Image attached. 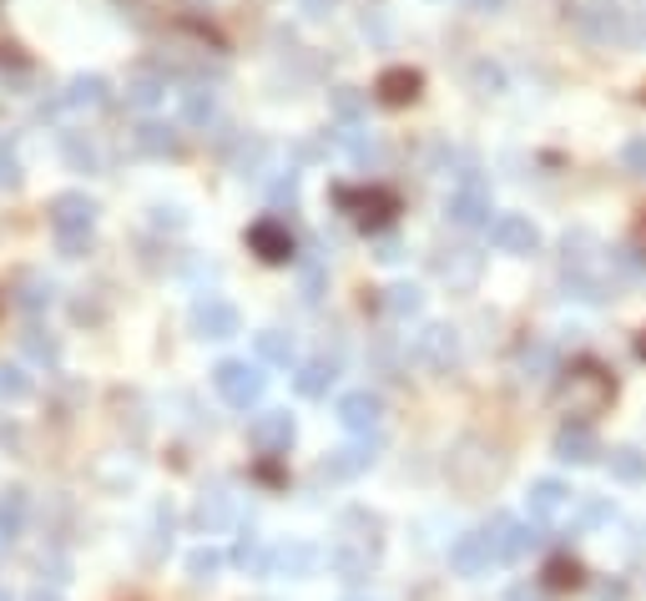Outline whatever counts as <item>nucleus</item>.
<instances>
[{"label": "nucleus", "mask_w": 646, "mask_h": 601, "mask_svg": "<svg viewBox=\"0 0 646 601\" xmlns=\"http://www.w3.org/2000/svg\"><path fill=\"white\" fill-rule=\"evenodd\" d=\"M384 551V520L364 505H348L334 526V546H329V571L338 581H369Z\"/></svg>", "instance_id": "nucleus-1"}, {"label": "nucleus", "mask_w": 646, "mask_h": 601, "mask_svg": "<svg viewBox=\"0 0 646 601\" xmlns=\"http://www.w3.org/2000/svg\"><path fill=\"white\" fill-rule=\"evenodd\" d=\"M96 197H86V193H56L51 197V207H46V217H51V233H56V248L66 253V258H82V253H91V228H96Z\"/></svg>", "instance_id": "nucleus-2"}, {"label": "nucleus", "mask_w": 646, "mask_h": 601, "mask_svg": "<svg viewBox=\"0 0 646 601\" xmlns=\"http://www.w3.org/2000/svg\"><path fill=\"white\" fill-rule=\"evenodd\" d=\"M611 389H616L611 374H601L596 364H581V369H571V379L561 385V409L575 415V425H586L611 405Z\"/></svg>", "instance_id": "nucleus-3"}, {"label": "nucleus", "mask_w": 646, "mask_h": 601, "mask_svg": "<svg viewBox=\"0 0 646 601\" xmlns=\"http://www.w3.org/2000/svg\"><path fill=\"white\" fill-rule=\"evenodd\" d=\"M213 389L223 395V405H233V409H252L258 399H263V389H268V374H263V364L223 359V364L213 369Z\"/></svg>", "instance_id": "nucleus-4"}, {"label": "nucleus", "mask_w": 646, "mask_h": 601, "mask_svg": "<svg viewBox=\"0 0 646 601\" xmlns=\"http://www.w3.org/2000/svg\"><path fill=\"white\" fill-rule=\"evenodd\" d=\"M187 324L197 339H233V334H243V313H238V303H228L223 293H203V299L192 303Z\"/></svg>", "instance_id": "nucleus-5"}, {"label": "nucleus", "mask_w": 646, "mask_h": 601, "mask_svg": "<svg viewBox=\"0 0 646 601\" xmlns=\"http://www.w3.org/2000/svg\"><path fill=\"white\" fill-rule=\"evenodd\" d=\"M248 440H252V450H258V455H288V450H293V440H299V425H293V415H288V409H263V415H252Z\"/></svg>", "instance_id": "nucleus-6"}, {"label": "nucleus", "mask_w": 646, "mask_h": 601, "mask_svg": "<svg viewBox=\"0 0 646 601\" xmlns=\"http://www.w3.org/2000/svg\"><path fill=\"white\" fill-rule=\"evenodd\" d=\"M444 213H450V223H460V228H491L495 223V207H491V187L480 178H465L450 193V203H444Z\"/></svg>", "instance_id": "nucleus-7"}, {"label": "nucleus", "mask_w": 646, "mask_h": 601, "mask_svg": "<svg viewBox=\"0 0 646 601\" xmlns=\"http://www.w3.org/2000/svg\"><path fill=\"white\" fill-rule=\"evenodd\" d=\"M374 460H379V440H374V434H354L348 446L329 450V460L319 465V475L323 481H354V475H364Z\"/></svg>", "instance_id": "nucleus-8"}, {"label": "nucleus", "mask_w": 646, "mask_h": 601, "mask_svg": "<svg viewBox=\"0 0 646 601\" xmlns=\"http://www.w3.org/2000/svg\"><path fill=\"white\" fill-rule=\"evenodd\" d=\"M581 31H586L596 46H611V41H632V21H626L622 6H606V0H586L581 11H575Z\"/></svg>", "instance_id": "nucleus-9"}, {"label": "nucleus", "mask_w": 646, "mask_h": 601, "mask_svg": "<svg viewBox=\"0 0 646 601\" xmlns=\"http://www.w3.org/2000/svg\"><path fill=\"white\" fill-rule=\"evenodd\" d=\"M485 536H491V546H495V561H520L526 551H536V546L546 541L536 526H526V520H510V516H491Z\"/></svg>", "instance_id": "nucleus-10"}, {"label": "nucleus", "mask_w": 646, "mask_h": 601, "mask_svg": "<svg viewBox=\"0 0 646 601\" xmlns=\"http://www.w3.org/2000/svg\"><path fill=\"white\" fill-rule=\"evenodd\" d=\"M334 203L344 207V213H354L364 223V228H379V223H389V213H395V193H384V187H334Z\"/></svg>", "instance_id": "nucleus-11"}, {"label": "nucleus", "mask_w": 646, "mask_h": 601, "mask_svg": "<svg viewBox=\"0 0 646 601\" xmlns=\"http://www.w3.org/2000/svg\"><path fill=\"white\" fill-rule=\"evenodd\" d=\"M491 243L510 258H530V253H540V228L526 213H500L491 223Z\"/></svg>", "instance_id": "nucleus-12"}, {"label": "nucleus", "mask_w": 646, "mask_h": 601, "mask_svg": "<svg viewBox=\"0 0 646 601\" xmlns=\"http://www.w3.org/2000/svg\"><path fill=\"white\" fill-rule=\"evenodd\" d=\"M338 425H344L348 434H374L384 420V399L374 395V389H348L344 399H338Z\"/></svg>", "instance_id": "nucleus-13"}, {"label": "nucleus", "mask_w": 646, "mask_h": 601, "mask_svg": "<svg viewBox=\"0 0 646 601\" xmlns=\"http://www.w3.org/2000/svg\"><path fill=\"white\" fill-rule=\"evenodd\" d=\"M450 566H455L460 577H485L491 566H500V561H495L491 536H485V526H480V530H465V536H455V546H450Z\"/></svg>", "instance_id": "nucleus-14"}, {"label": "nucleus", "mask_w": 646, "mask_h": 601, "mask_svg": "<svg viewBox=\"0 0 646 601\" xmlns=\"http://www.w3.org/2000/svg\"><path fill=\"white\" fill-rule=\"evenodd\" d=\"M248 248L263 258V264H288L293 258V233H288L283 217H258L248 228Z\"/></svg>", "instance_id": "nucleus-15"}, {"label": "nucleus", "mask_w": 646, "mask_h": 601, "mask_svg": "<svg viewBox=\"0 0 646 601\" xmlns=\"http://www.w3.org/2000/svg\"><path fill=\"white\" fill-rule=\"evenodd\" d=\"M319 546H309V541H278L273 546V556H268V577H288V581H303V577H313L319 571Z\"/></svg>", "instance_id": "nucleus-16"}, {"label": "nucleus", "mask_w": 646, "mask_h": 601, "mask_svg": "<svg viewBox=\"0 0 646 601\" xmlns=\"http://www.w3.org/2000/svg\"><path fill=\"white\" fill-rule=\"evenodd\" d=\"M414 354L430 364V369H455L460 364V334L450 324H430L414 339Z\"/></svg>", "instance_id": "nucleus-17"}, {"label": "nucleus", "mask_w": 646, "mask_h": 601, "mask_svg": "<svg viewBox=\"0 0 646 601\" xmlns=\"http://www.w3.org/2000/svg\"><path fill=\"white\" fill-rule=\"evenodd\" d=\"M434 273H440L455 293L475 289V278H480V253H475V248H444L440 258H434Z\"/></svg>", "instance_id": "nucleus-18"}, {"label": "nucleus", "mask_w": 646, "mask_h": 601, "mask_svg": "<svg viewBox=\"0 0 646 601\" xmlns=\"http://www.w3.org/2000/svg\"><path fill=\"white\" fill-rule=\"evenodd\" d=\"M571 485L566 481H556V475H540L536 485H530V495H526V505H530V520H556L571 505Z\"/></svg>", "instance_id": "nucleus-19"}, {"label": "nucleus", "mask_w": 646, "mask_h": 601, "mask_svg": "<svg viewBox=\"0 0 646 601\" xmlns=\"http://www.w3.org/2000/svg\"><path fill=\"white\" fill-rule=\"evenodd\" d=\"M111 101V82L107 76H96V72H86V76H72L66 82V97H61V107H72V111H101Z\"/></svg>", "instance_id": "nucleus-20"}, {"label": "nucleus", "mask_w": 646, "mask_h": 601, "mask_svg": "<svg viewBox=\"0 0 646 601\" xmlns=\"http://www.w3.org/2000/svg\"><path fill=\"white\" fill-rule=\"evenodd\" d=\"M556 460H566V465H591L596 460V434H591V425H561L556 430Z\"/></svg>", "instance_id": "nucleus-21"}, {"label": "nucleus", "mask_w": 646, "mask_h": 601, "mask_svg": "<svg viewBox=\"0 0 646 601\" xmlns=\"http://www.w3.org/2000/svg\"><path fill=\"white\" fill-rule=\"evenodd\" d=\"M132 142H137V152H147V157H177L182 152L177 127H172V121H152V117L132 132Z\"/></svg>", "instance_id": "nucleus-22"}, {"label": "nucleus", "mask_w": 646, "mask_h": 601, "mask_svg": "<svg viewBox=\"0 0 646 601\" xmlns=\"http://www.w3.org/2000/svg\"><path fill=\"white\" fill-rule=\"evenodd\" d=\"M419 86H424V76H419V72H409V66H389V72L379 76V86H374V92H379L384 107H409V101L419 97Z\"/></svg>", "instance_id": "nucleus-23"}, {"label": "nucleus", "mask_w": 646, "mask_h": 601, "mask_svg": "<svg viewBox=\"0 0 646 601\" xmlns=\"http://www.w3.org/2000/svg\"><path fill=\"white\" fill-rule=\"evenodd\" d=\"M51 299H56V283H51V278H41V273H15V283H11V303H15V309L41 313V309H51Z\"/></svg>", "instance_id": "nucleus-24"}, {"label": "nucleus", "mask_w": 646, "mask_h": 601, "mask_svg": "<svg viewBox=\"0 0 646 601\" xmlns=\"http://www.w3.org/2000/svg\"><path fill=\"white\" fill-rule=\"evenodd\" d=\"M334 379H338L334 359H309V364H299V374H293V389H299L303 399H323L329 389H334Z\"/></svg>", "instance_id": "nucleus-25"}, {"label": "nucleus", "mask_w": 646, "mask_h": 601, "mask_svg": "<svg viewBox=\"0 0 646 601\" xmlns=\"http://www.w3.org/2000/svg\"><path fill=\"white\" fill-rule=\"evenodd\" d=\"M197 526H203V530L233 526V495H228V485H223V481L203 491V501H197Z\"/></svg>", "instance_id": "nucleus-26"}, {"label": "nucleus", "mask_w": 646, "mask_h": 601, "mask_svg": "<svg viewBox=\"0 0 646 601\" xmlns=\"http://www.w3.org/2000/svg\"><path fill=\"white\" fill-rule=\"evenodd\" d=\"M25 516H31V495H25V485H11L0 495V541H15L25 530Z\"/></svg>", "instance_id": "nucleus-27"}, {"label": "nucleus", "mask_w": 646, "mask_h": 601, "mask_svg": "<svg viewBox=\"0 0 646 601\" xmlns=\"http://www.w3.org/2000/svg\"><path fill=\"white\" fill-rule=\"evenodd\" d=\"M252 350H258V364H278V369H288V364L299 359L293 334H283V329H263V334H252Z\"/></svg>", "instance_id": "nucleus-28"}, {"label": "nucleus", "mask_w": 646, "mask_h": 601, "mask_svg": "<svg viewBox=\"0 0 646 601\" xmlns=\"http://www.w3.org/2000/svg\"><path fill=\"white\" fill-rule=\"evenodd\" d=\"M384 313L389 319H419L424 313V289H414V283H395V289H384Z\"/></svg>", "instance_id": "nucleus-29"}, {"label": "nucleus", "mask_w": 646, "mask_h": 601, "mask_svg": "<svg viewBox=\"0 0 646 601\" xmlns=\"http://www.w3.org/2000/svg\"><path fill=\"white\" fill-rule=\"evenodd\" d=\"M182 121H187V127L217 121V97L207 92V86H187V92H182Z\"/></svg>", "instance_id": "nucleus-30"}, {"label": "nucleus", "mask_w": 646, "mask_h": 601, "mask_svg": "<svg viewBox=\"0 0 646 601\" xmlns=\"http://www.w3.org/2000/svg\"><path fill=\"white\" fill-rule=\"evenodd\" d=\"M21 350L31 354L36 364H46V369H56V364H61V339L46 334V329H25V334H21Z\"/></svg>", "instance_id": "nucleus-31"}, {"label": "nucleus", "mask_w": 646, "mask_h": 601, "mask_svg": "<svg viewBox=\"0 0 646 601\" xmlns=\"http://www.w3.org/2000/svg\"><path fill=\"white\" fill-rule=\"evenodd\" d=\"M329 107H334V117L344 121V127H359V117H364L369 101H364L359 86H334V92H329Z\"/></svg>", "instance_id": "nucleus-32"}, {"label": "nucleus", "mask_w": 646, "mask_h": 601, "mask_svg": "<svg viewBox=\"0 0 646 601\" xmlns=\"http://www.w3.org/2000/svg\"><path fill=\"white\" fill-rule=\"evenodd\" d=\"M611 475L622 485H642L646 481V455L636 446H622V450H611Z\"/></svg>", "instance_id": "nucleus-33"}, {"label": "nucleus", "mask_w": 646, "mask_h": 601, "mask_svg": "<svg viewBox=\"0 0 646 601\" xmlns=\"http://www.w3.org/2000/svg\"><path fill=\"white\" fill-rule=\"evenodd\" d=\"M162 97H168V82L157 72H137L132 82H127V101H132V107H157Z\"/></svg>", "instance_id": "nucleus-34"}, {"label": "nucleus", "mask_w": 646, "mask_h": 601, "mask_svg": "<svg viewBox=\"0 0 646 601\" xmlns=\"http://www.w3.org/2000/svg\"><path fill=\"white\" fill-rule=\"evenodd\" d=\"M520 374H526V379H551L556 374V350L551 344H526V350H520Z\"/></svg>", "instance_id": "nucleus-35"}, {"label": "nucleus", "mask_w": 646, "mask_h": 601, "mask_svg": "<svg viewBox=\"0 0 646 601\" xmlns=\"http://www.w3.org/2000/svg\"><path fill=\"white\" fill-rule=\"evenodd\" d=\"M268 556H273V551H263L252 530H243L238 546H233V561H238L243 571H252V577H268Z\"/></svg>", "instance_id": "nucleus-36"}, {"label": "nucleus", "mask_w": 646, "mask_h": 601, "mask_svg": "<svg viewBox=\"0 0 646 601\" xmlns=\"http://www.w3.org/2000/svg\"><path fill=\"white\" fill-rule=\"evenodd\" d=\"M0 399H6V405L31 399V374H25L21 364H0Z\"/></svg>", "instance_id": "nucleus-37"}, {"label": "nucleus", "mask_w": 646, "mask_h": 601, "mask_svg": "<svg viewBox=\"0 0 646 601\" xmlns=\"http://www.w3.org/2000/svg\"><path fill=\"white\" fill-rule=\"evenodd\" d=\"M187 577L192 581H213L217 571H223V551H213V546H197V551H187Z\"/></svg>", "instance_id": "nucleus-38"}, {"label": "nucleus", "mask_w": 646, "mask_h": 601, "mask_svg": "<svg viewBox=\"0 0 646 601\" xmlns=\"http://www.w3.org/2000/svg\"><path fill=\"white\" fill-rule=\"evenodd\" d=\"M61 152H66V162H72L76 172H96V168H101V162H96V147H91V142H82L76 132L61 137Z\"/></svg>", "instance_id": "nucleus-39"}, {"label": "nucleus", "mask_w": 646, "mask_h": 601, "mask_svg": "<svg viewBox=\"0 0 646 601\" xmlns=\"http://www.w3.org/2000/svg\"><path fill=\"white\" fill-rule=\"evenodd\" d=\"M21 157H15V142L11 137H0V187H6V193H15V187H21Z\"/></svg>", "instance_id": "nucleus-40"}, {"label": "nucleus", "mask_w": 646, "mask_h": 601, "mask_svg": "<svg viewBox=\"0 0 646 601\" xmlns=\"http://www.w3.org/2000/svg\"><path fill=\"white\" fill-rule=\"evenodd\" d=\"M338 142H344V152L354 157V162H369L374 157V137H364L359 127H338Z\"/></svg>", "instance_id": "nucleus-41"}, {"label": "nucleus", "mask_w": 646, "mask_h": 601, "mask_svg": "<svg viewBox=\"0 0 646 601\" xmlns=\"http://www.w3.org/2000/svg\"><path fill=\"white\" fill-rule=\"evenodd\" d=\"M622 168L632 172V178H646V137H632V142L622 147Z\"/></svg>", "instance_id": "nucleus-42"}, {"label": "nucleus", "mask_w": 646, "mask_h": 601, "mask_svg": "<svg viewBox=\"0 0 646 601\" xmlns=\"http://www.w3.org/2000/svg\"><path fill=\"white\" fill-rule=\"evenodd\" d=\"M606 520H611V501H601V495L581 501V526H606Z\"/></svg>", "instance_id": "nucleus-43"}, {"label": "nucleus", "mask_w": 646, "mask_h": 601, "mask_svg": "<svg viewBox=\"0 0 646 601\" xmlns=\"http://www.w3.org/2000/svg\"><path fill=\"white\" fill-rule=\"evenodd\" d=\"M323 299V264H303V303Z\"/></svg>", "instance_id": "nucleus-44"}, {"label": "nucleus", "mask_w": 646, "mask_h": 601, "mask_svg": "<svg viewBox=\"0 0 646 601\" xmlns=\"http://www.w3.org/2000/svg\"><path fill=\"white\" fill-rule=\"evenodd\" d=\"M268 197H273V203H293V197H299V172L288 168V178H278L273 187H268Z\"/></svg>", "instance_id": "nucleus-45"}, {"label": "nucleus", "mask_w": 646, "mask_h": 601, "mask_svg": "<svg viewBox=\"0 0 646 601\" xmlns=\"http://www.w3.org/2000/svg\"><path fill=\"white\" fill-rule=\"evenodd\" d=\"M152 223H157V228H182L187 217H182L177 203H157V207H152Z\"/></svg>", "instance_id": "nucleus-46"}, {"label": "nucleus", "mask_w": 646, "mask_h": 601, "mask_svg": "<svg viewBox=\"0 0 646 601\" xmlns=\"http://www.w3.org/2000/svg\"><path fill=\"white\" fill-rule=\"evenodd\" d=\"M475 86H480V97H495L505 86V76L495 72V66H475Z\"/></svg>", "instance_id": "nucleus-47"}, {"label": "nucleus", "mask_w": 646, "mask_h": 601, "mask_svg": "<svg viewBox=\"0 0 646 601\" xmlns=\"http://www.w3.org/2000/svg\"><path fill=\"white\" fill-rule=\"evenodd\" d=\"M303 6V15H309V21H323V15H334V0H299Z\"/></svg>", "instance_id": "nucleus-48"}, {"label": "nucleus", "mask_w": 646, "mask_h": 601, "mask_svg": "<svg viewBox=\"0 0 646 601\" xmlns=\"http://www.w3.org/2000/svg\"><path fill=\"white\" fill-rule=\"evenodd\" d=\"M470 11H475V15H500L505 0H470Z\"/></svg>", "instance_id": "nucleus-49"}, {"label": "nucleus", "mask_w": 646, "mask_h": 601, "mask_svg": "<svg viewBox=\"0 0 646 601\" xmlns=\"http://www.w3.org/2000/svg\"><path fill=\"white\" fill-rule=\"evenodd\" d=\"M379 258H384V264H399V258H405V248H399L395 238H384L379 243Z\"/></svg>", "instance_id": "nucleus-50"}, {"label": "nucleus", "mask_w": 646, "mask_h": 601, "mask_svg": "<svg viewBox=\"0 0 646 601\" xmlns=\"http://www.w3.org/2000/svg\"><path fill=\"white\" fill-rule=\"evenodd\" d=\"M510 601H546L540 587H510Z\"/></svg>", "instance_id": "nucleus-51"}, {"label": "nucleus", "mask_w": 646, "mask_h": 601, "mask_svg": "<svg viewBox=\"0 0 646 601\" xmlns=\"http://www.w3.org/2000/svg\"><path fill=\"white\" fill-rule=\"evenodd\" d=\"M6 440H11V446H21V430H15V425H0V446H6Z\"/></svg>", "instance_id": "nucleus-52"}, {"label": "nucleus", "mask_w": 646, "mask_h": 601, "mask_svg": "<svg viewBox=\"0 0 646 601\" xmlns=\"http://www.w3.org/2000/svg\"><path fill=\"white\" fill-rule=\"evenodd\" d=\"M25 601H61V591H46V587H36V591H31V597H25Z\"/></svg>", "instance_id": "nucleus-53"}, {"label": "nucleus", "mask_w": 646, "mask_h": 601, "mask_svg": "<svg viewBox=\"0 0 646 601\" xmlns=\"http://www.w3.org/2000/svg\"><path fill=\"white\" fill-rule=\"evenodd\" d=\"M348 601H364V597H348Z\"/></svg>", "instance_id": "nucleus-54"}, {"label": "nucleus", "mask_w": 646, "mask_h": 601, "mask_svg": "<svg viewBox=\"0 0 646 601\" xmlns=\"http://www.w3.org/2000/svg\"><path fill=\"white\" fill-rule=\"evenodd\" d=\"M0 601H11V597H0Z\"/></svg>", "instance_id": "nucleus-55"}]
</instances>
